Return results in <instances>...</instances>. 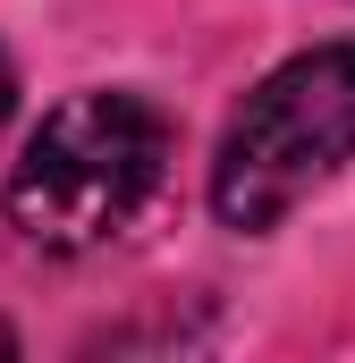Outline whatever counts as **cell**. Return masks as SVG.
I'll return each mask as SVG.
<instances>
[{"label": "cell", "mask_w": 355, "mask_h": 363, "mask_svg": "<svg viewBox=\"0 0 355 363\" xmlns=\"http://www.w3.org/2000/svg\"><path fill=\"white\" fill-rule=\"evenodd\" d=\"M9 101H17V77H9V51H0V127H9Z\"/></svg>", "instance_id": "3957f363"}, {"label": "cell", "mask_w": 355, "mask_h": 363, "mask_svg": "<svg viewBox=\"0 0 355 363\" xmlns=\"http://www.w3.org/2000/svg\"><path fill=\"white\" fill-rule=\"evenodd\" d=\"M161 161L170 127L144 93H68L9 169V220L51 254H85L136 220V203L161 186Z\"/></svg>", "instance_id": "6da1fadb"}, {"label": "cell", "mask_w": 355, "mask_h": 363, "mask_svg": "<svg viewBox=\"0 0 355 363\" xmlns=\"http://www.w3.org/2000/svg\"><path fill=\"white\" fill-rule=\"evenodd\" d=\"M0 355H17V330H9V321H0Z\"/></svg>", "instance_id": "277c9868"}, {"label": "cell", "mask_w": 355, "mask_h": 363, "mask_svg": "<svg viewBox=\"0 0 355 363\" xmlns=\"http://www.w3.org/2000/svg\"><path fill=\"white\" fill-rule=\"evenodd\" d=\"M355 161V43H322L279 60L263 85L237 101L220 161H212V211L229 228L288 220L313 186H330Z\"/></svg>", "instance_id": "7a4b0ae2"}]
</instances>
